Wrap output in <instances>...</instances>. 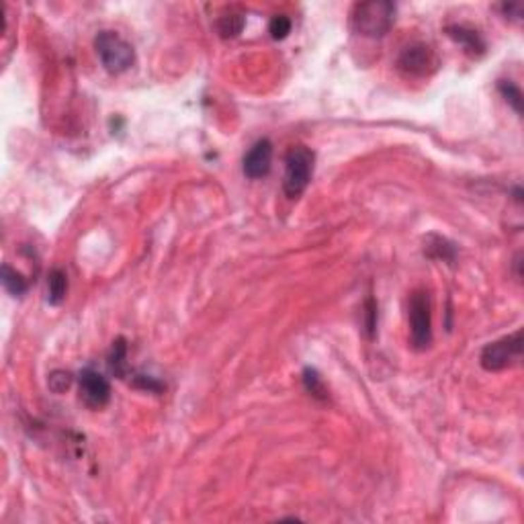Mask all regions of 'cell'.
<instances>
[{
  "label": "cell",
  "mask_w": 524,
  "mask_h": 524,
  "mask_svg": "<svg viewBox=\"0 0 524 524\" xmlns=\"http://www.w3.org/2000/svg\"><path fill=\"white\" fill-rule=\"evenodd\" d=\"M303 387L317 399H328V387H326V383H324V379L319 377V373L315 371V369H305L303 371Z\"/></svg>",
  "instance_id": "15"
},
{
  "label": "cell",
  "mask_w": 524,
  "mask_h": 524,
  "mask_svg": "<svg viewBox=\"0 0 524 524\" xmlns=\"http://www.w3.org/2000/svg\"><path fill=\"white\" fill-rule=\"evenodd\" d=\"M398 68L399 72H403L406 76H412V78H424V76H430L432 72H437L439 68V58L437 54L424 45V43H414V45H408L398 58Z\"/></svg>",
  "instance_id": "6"
},
{
  "label": "cell",
  "mask_w": 524,
  "mask_h": 524,
  "mask_svg": "<svg viewBox=\"0 0 524 524\" xmlns=\"http://www.w3.org/2000/svg\"><path fill=\"white\" fill-rule=\"evenodd\" d=\"M80 399L92 410L105 408L111 399V383L105 375L95 369H84L80 373Z\"/></svg>",
  "instance_id": "7"
},
{
  "label": "cell",
  "mask_w": 524,
  "mask_h": 524,
  "mask_svg": "<svg viewBox=\"0 0 524 524\" xmlns=\"http://www.w3.org/2000/svg\"><path fill=\"white\" fill-rule=\"evenodd\" d=\"M365 330L369 332V336L375 334V326H377V303L373 299H367V305H365Z\"/></svg>",
  "instance_id": "20"
},
{
  "label": "cell",
  "mask_w": 524,
  "mask_h": 524,
  "mask_svg": "<svg viewBox=\"0 0 524 524\" xmlns=\"http://www.w3.org/2000/svg\"><path fill=\"white\" fill-rule=\"evenodd\" d=\"M500 8H502L504 15H506V19H514V21H520L523 19V4H518V2H506Z\"/></svg>",
  "instance_id": "21"
},
{
  "label": "cell",
  "mask_w": 524,
  "mask_h": 524,
  "mask_svg": "<svg viewBox=\"0 0 524 524\" xmlns=\"http://www.w3.org/2000/svg\"><path fill=\"white\" fill-rule=\"evenodd\" d=\"M410 342L416 351H426L432 342V303L424 289L414 291L410 297Z\"/></svg>",
  "instance_id": "4"
},
{
  "label": "cell",
  "mask_w": 524,
  "mask_h": 524,
  "mask_svg": "<svg viewBox=\"0 0 524 524\" xmlns=\"http://www.w3.org/2000/svg\"><path fill=\"white\" fill-rule=\"evenodd\" d=\"M520 358H523V330H516L514 334L489 342L482 351L480 362L485 371L496 373L518 365Z\"/></svg>",
  "instance_id": "5"
},
{
  "label": "cell",
  "mask_w": 524,
  "mask_h": 524,
  "mask_svg": "<svg viewBox=\"0 0 524 524\" xmlns=\"http://www.w3.org/2000/svg\"><path fill=\"white\" fill-rule=\"evenodd\" d=\"M446 33L453 42H457L463 49L471 56H482L485 51V42L480 35V31L467 27V25H449Z\"/></svg>",
  "instance_id": "9"
},
{
  "label": "cell",
  "mask_w": 524,
  "mask_h": 524,
  "mask_svg": "<svg viewBox=\"0 0 524 524\" xmlns=\"http://www.w3.org/2000/svg\"><path fill=\"white\" fill-rule=\"evenodd\" d=\"M70 385H72V375L68 371H54L47 377V387L54 394H63Z\"/></svg>",
  "instance_id": "18"
},
{
  "label": "cell",
  "mask_w": 524,
  "mask_h": 524,
  "mask_svg": "<svg viewBox=\"0 0 524 524\" xmlns=\"http://www.w3.org/2000/svg\"><path fill=\"white\" fill-rule=\"evenodd\" d=\"M271 164H273V144H271V140H267V138L258 140L248 150V154L244 156V174L252 181H258V178L269 174Z\"/></svg>",
  "instance_id": "8"
},
{
  "label": "cell",
  "mask_w": 524,
  "mask_h": 524,
  "mask_svg": "<svg viewBox=\"0 0 524 524\" xmlns=\"http://www.w3.org/2000/svg\"><path fill=\"white\" fill-rule=\"evenodd\" d=\"M68 291V276L62 269H54L47 276V301L51 305H60Z\"/></svg>",
  "instance_id": "12"
},
{
  "label": "cell",
  "mask_w": 524,
  "mask_h": 524,
  "mask_svg": "<svg viewBox=\"0 0 524 524\" xmlns=\"http://www.w3.org/2000/svg\"><path fill=\"white\" fill-rule=\"evenodd\" d=\"M315 154L307 146H293L285 154L283 190L289 199H297L307 189L314 174Z\"/></svg>",
  "instance_id": "2"
},
{
  "label": "cell",
  "mask_w": 524,
  "mask_h": 524,
  "mask_svg": "<svg viewBox=\"0 0 524 524\" xmlns=\"http://www.w3.org/2000/svg\"><path fill=\"white\" fill-rule=\"evenodd\" d=\"M95 47L101 58V63L111 74H121L135 62V51L131 43H127L115 31H101L95 39Z\"/></svg>",
  "instance_id": "3"
},
{
  "label": "cell",
  "mask_w": 524,
  "mask_h": 524,
  "mask_svg": "<svg viewBox=\"0 0 524 524\" xmlns=\"http://www.w3.org/2000/svg\"><path fill=\"white\" fill-rule=\"evenodd\" d=\"M426 254L434 260H444V262H453L455 256H457V250L455 246L446 240V238H441V236H428V242H426Z\"/></svg>",
  "instance_id": "11"
},
{
  "label": "cell",
  "mask_w": 524,
  "mask_h": 524,
  "mask_svg": "<svg viewBox=\"0 0 524 524\" xmlns=\"http://www.w3.org/2000/svg\"><path fill=\"white\" fill-rule=\"evenodd\" d=\"M498 88H500L502 97L506 99V103L520 115L523 113V92H520V88L512 83V80H502V83L498 84Z\"/></svg>",
  "instance_id": "16"
},
{
  "label": "cell",
  "mask_w": 524,
  "mask_h": 524,
  "mask_svg": "<svg viewBox=\"0 0 524 524\" xmlns=\"http://www.w3.org/2000/svg\"><path fill=\"white\" fill-rule=\"evenodd\" d=\"M131 383H133V387L144 389V391H150V394H160V391H164V385H162L158 379L150 377V375H135Z\"/></svg>",
  "instance_id": "19"
},
{
  "label": "cell",
  "mask_w": 524,
  "mask_h": 524,
  "mask_svg": "<svg viewBox=\"0 0 524 524\" xmlns=\"http://www.w3.org/2000/svg\"><path fill=\"white\" fill-rule=\"evenodd\" d=\"M291 27H293V23L287 15H274L271 23H269V33H271L273 39L281 42L291 33Z\"/></svg>",
  "instance_id": "17"
},
{
  "label": "cell",
  "mask_w": 524,
  "mask_h": 524,
  "mask_svg": "<svg viewBox=\"0 0 524 524\" xmlns=\"http://www.w3.org/2000/svg\"><path fill=\"white\" fill-rule=\"evenodd\" d=\"M246 25V17L242 13H226L217 19V33L224 37V39H231V37H238L242 33Z\"/></svg>",
  "instance_id": "13"
},
{
  "label": "cell",
  "mask_w": 524,
  "mask_h": 524,
  "mask_svg": "<svg viewBox=\"0 0 524 524\" xmlns=\"http://www.w3.org/2000/svg\"><path fill=\"white\" fill-rule=\"evenodd\" d=\"M2 285H4V289L13 295V297H23V295L27 293V289H29L27 279L19 271H15L13 267H8V264L2 267Z\"/></svg>",
  "instance_id": "14"
},
{
  "label": "cell",
  "mask_w": 524,
  "mask_h": 524,
  "mask_svg": "<svg viewBox=\"0 0 524 524\" xmlns=\"http://www.w3.org/2000/svg\"><path fill=\"white\" fill-rule=\"evenodd\" d=\"M351 21L358 35L377 39V37H383L396 21V4L389 0L358 2L353 8Z\"/></svg>",
  "instance_id": "1"
},
{
  "label": "cell",
  "mask_w": 524,
  "mask_h": 524,
  "mask_svg": "<svg viewBox=\"0 0 524 524\" xmlns=\"http://www.w3.org/2000/svg\"><path fill=\"white\" fill-rule=\"evenodd\" d=\"M109 369L115 377L126 379L129 373V365H127V344L123 338H117L113 342L111 355H109Z\"/></svg>",
  "instance_id": "10"
}]
</instances>
